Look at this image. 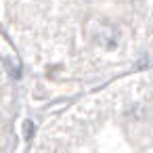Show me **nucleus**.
Wrapping results in <instances>:
<instances>
[]
</instances>
